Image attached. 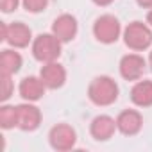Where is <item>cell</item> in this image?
<instances>
[{"mask_svg": "<svg viewBox=\"0 0 152 152\" xmlns=\"http://www.w3.org/2000/svg\"><path fill=\"white\" fill-rule=\"evenodd\" d=\"M147 68H148V63L140 52H129V54L122 56V59L118 63L120 77L127 83H136V81L143 79V73Z\"/></svg>", "mask_w": 152, "mask_h": 152, "instance_id": "6", "label": "cell"}, {"mask_svg": "<svg viewBox=\"0 0 152 152\" xmlns=\"http://www.w3.org/2000/svg\"><path fill=\"white\" fill-rule=\"evenodd\" d=\"M0 127L4 131H11V129H18V106L2 102L0 106Z\"/></svg>", "mask_w": 152, "mask_h": 152, "instance_id": "16", "label": "cell"}, {"mask_svg": "<svg viewBox=\"0 0 152 152\" xmlns=\"http://www.w3.org/2000/svg\"><path fill=\"white\" fill-rule=\"evenodd\" d=\"M147 23L152 27V9H148V13H147Z\"/></svg>", "mask_w": 152, "mask_h": 152, "instance_id": "22", "label": "cell"}, {"mask_svg": "<svg viewBox=\"0 0 152 152\" xmlns=\"http://www.w3.org/2000/svg\"><path fill=\"white\" fill-rule=\"evenodd\" d=\"M129 99L140 109L152 107V81L150 79H140V81H136L132 84V88H131Z\"/></svg>", "mask_w": 152, "mask_h": 152, "instance_id": "14", "label": "cell"}, {"mask_svg": "<svg viewBox=\"0 0 152 152\" xmlns=\"http://www.w3.org/2000/svg\"><path fill=\"white\" fill-rule=\"evenodd\" d=\"M116 129L124 136H136L143 129V115L138 109H124L116 116Z\"/></svg>", "mask_w": 152, "mask_h": 152, "instance_id": "10", "label": "cell"}, {"mask_svg": "<svg viewBox=\"0 0 152 152\" xmlns=\"http://www.w3.org/2000/svg\"><path fill=\"white\" fill-rule=\"evenodd\" d=\"M22 6V0H0V11L9 15Z\"/></svg>", "mask_w": 152, "mask_h": 152, "instance_id": "19", "label": "cell"}, {"mask_svg": "<svg viewBox=\"0 0 152 152\" xmlns=\"http://www.w3.org/2000/svg\"><path fill=\"white\" fill-rule=\"evenodd\" d=\"M93 36L99 43L102 45H113L116 43L120 38H122V32H124V27L120 23V20L111 15V13H106V15H100L95 22H93Z\"/></svg>", "mask_w": 152, "mask_h": 152, "instance_id": "4", "label": "cell"}, {"mask_svg": "<svg viewBox=\"0 0 152 152\" xmlns=\"http://www.w3.org/2000/svg\"><path fill=\"white\" fill-rule=\"evenodd\" d=\"M48 143L57 152H68L77 145V132L70 124H56L48 131Z\"/></svg>", "mask_w": 152, "mask_h": 152, "instance_id": "7", "label": "cell"}, {"mask_svg": "<svg viewBox=\"0 0 152 152\" xmlns=\"http://www.w3.org/2000/svg\"><path fill=\"white\" fill-rule=\"evenodd\" d=\"M122 39L125 47L132 52H145L152 47V27L145 22L134 20L124 27Z\"/></svg>", "mask_w": 152, "mask_h": 152, "instance_id": "3", "label": "cell"}, {"mask_svg": "<svg viewBox=\"0 0 152 152\" xmlns=\"http://www.w3.org/2000/svg\"><path fill=\"white\" fill-rule=\"evenodd\" d=\"M47 86L43 84L39 75H27L20 81L18 86V93L25 102H38L45 97Z\"/></svg>", "mask_w": 152, "mask_h": 152, "instance_id": "13", "label": "cell"}, {"mask_svg": "<svg viewBox=\"0 0 152 152\" xmlns=\"http://www.w3.org/2000/svg\"><path fill=\"white\" fill-rule=\"evenodd\" d=\"M15 75H2V83H4V90H2V102H7L13 93H15Z\"/></svg>", "mask_w": 152, "mask_h": 152, "instance_id": "18", "label": "cell"}, {"mask_svg": "<svg viewBox=\"0 0 152 152\" xmlns=\"http://www.w3.org/2000/svg\"><path fill=\"white\" fill-rule=\"evenodd\" d=\"M18 48H4L2 56H0V70H2V75H16L22 66H23V57L20 52H16Z\"/></svg>", "mask_w": 152, "mask_h": 152, "instance_id": "15", "label": "cell"}, {"mask_svg": "<svg viewBox=\"0 0 152 152\" xmlns=\"http://www.w3.org/2000/svg\"><path fill=\"white\" fill-rule=\"evenodd\" d=\"M50 32L54 36H57L63 43H70L77 38V32H79V22L73 15L70 13H63L59 15L54 22H52V29Z\"/></svg>", "mask_w": 152, "mask_h": 152, "instance_id": "9", "label": "cell"}, {"mask_svg": "<svg viewBox=\"0 0 152 152\" xmlns=\"http://www.w3.org/2000/svg\"><path fill=\"white\" fill-rule=\"evenodd\" d=\"M32 31L23 22H13V23H0V41L7 43L13 48H27L32 45Z\"/></svg>", "mask_w": 152, "mask_h": 152, "instance_id": "5", "label": "cell"}, {"mask_svg": "<svg viewBox=\"0 0 152 152\" xmlns=\"http://www.w3.org/2000/svg\"><path fill=\"white\" fill-rule=\"evenodd\" d=\"M63 41L54 36L52 32H41L38 34L34 39H32V45H31V52H32V57L45 64V63H52V61H57L61 57V52H63Z\"/></svg>", "mask_w": 152, "mask_h": 152, "instance_id": "2", "label": "cell"}, {"mask_svg": "<svg viewBox=\"0 0 152 152\" xmlns=\"http://www.w3.org/2000/svg\"><path fill=\"white\" fill-rule=\"evenodd\" d=\"M91 2L95 6H99V7H107V6H111L115 2V0H91Z\"/></svg>", "mask_w": 152, "mask_h": 152, "instance_id": "20", "label": "cell"}, {"mask_svg": "<svg viewBox=\"0 0 152 152\" xmlns=\"http://www.w3.org/2000/svg\"><path fill=\"white\" fill-rule=\"evenodd\" d=\"M120 88L116 81L109 75H97L88 84V99L97 107H107L113 106L118 100Z\"/></svg>", "mask_w": 152, "mask_h": 152, "instance_id": "1", "label": "cell"}, {"mask_svg": "<svg viewBox=\"0 0 152 152\" xmlns=\"http://www.w3.org/2000/svg\"><path fill=\"white\" fill-rule=\"evenodd\" d=\"M116 118L109 115H97L90 124V134L95 141H107L116 132Z\"/></svg>", "mask_w": 152, "mask_h": 152, "instance_id": "12", "label": "cell"}, {"mask_svg": "<svg viewBox=\"0 0 152 152\" xmlns=\"http://www.w3.org/2000/svg\"><path fill=\"white\" fill-rule=\"evenodd\" d=\"M43 122V115L41 109L34 104V102H25L18 104V129L23 132H34L36 129H39Z\"/></svg>", "mask_w": 152, "mask_h": 152, "instance_id": "8", "label": "cell"}, {"mask_svg": "<svg viewBox=\"0 0 152 152\" xmlns=\"http://www.w3.org/2000/svg\"><path fill=\"white\" fill-rule=\"evenodd\" d=\"M147 63H148V70L152 72V50L148 52V57H147Z\"/></svg>", "mask_w": 152, "mask_h": 152, "instance_id": "23", "label": "cell"}, {"mask_svg": "<svg viewBox=\"0 0 152 152\" xmlns=\"http://www.w3.org/2000/svg\"><path fill=\"white\" fill-rule=\"evenodd\" d=\"M39 77L47 90H61L66 84V68L59 61L45 63L39 70Z\"/></svg>", "mask_w": 152, "mask_h": 152, "instance_id": "11", "label": "cell"}, {"mask_svg": "<svg viewBox=\"0 0 152 152\" xmlns=\"http://www.w3.org/2000/svg\"><path fill=\"white\" fill-rule=\"evenodd\" d=\"M48 2L50 0H22V6L27 13L38 15V13H43L48 7Z\"/></svg>", "mask_w": 152, "mask_h": 152, "instance_id": "17", "label": "cell"}, {"mask_svg": "<svg viewBox=\"0 0 152 152\" xmlns=\"http://www.w3.org/2000/svg\"><path fill=\"white\" fill-rule=\"evenodd\" d=\"M136 4L143 9H152V0H136Z\"/></svg>", "mask_w": 152, "mask_h": 152, "instance_id": "21", "label": "cell"}]
</instances>
